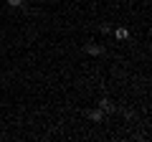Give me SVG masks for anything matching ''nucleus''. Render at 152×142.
<instances>
[{
	"mask_svg": "<svg viewBox=\"0 0 152 142\" xmlns=\"http://www.w3.org/2000/svg\"><path fill=\"white\" fill-rule=\"evenodd\" d=\"M96 107H99L102 112H117V104H114L112 99H107V97H104V99H99V102H96Z\"/></svg>",
	"mask_w": 152,
	"mask_h": 142,
	"instance_id": "obj_1",
	"label": "nucleus"
},
{
	"mask_svg": "<svg viewBox=\"0 0 152 142\" xmlns=\"http://www.w3.org/2000/svg\"><path fill=\"white\" fill-rule=\"evenodd\" d=\"M86 53L89 56H102L104 53V46L102 43H86Z\"/></svg>",
	"mask_w": 152,
	"mask_h": 142,
	"instance_id": "obj_2",
	"label": "nucleus"
},
{
	"mask_svg": "<svg viewBox=\"0 0 152 142\" xmlns=\"http://www.w3.org/2000/svg\"><path fill=\"white\" fill-rule=\"evenodd\" d=\"M89 119H91V122H102V119H104V112L96 107V109H91V112H89Z\"/></svg>",
	"mask_w": 152,
	"mask_h": 142,
	"instance_id": "obj_3",
	"label": "nucleus"
},
{
	"mask_svg": "<svg viewBox=\"0 0 152 142\" xmlns=\"http://www.w3.org/2000/svg\"><path fill=\"white\" fill-rule=\"evenodd\" d=\"M114 36H117L119 41H124L127 36H129V31H127V28H117V31H114Z\"/></svg>",
	"mask_w": 152,
	"mask_h": 142,
	"instance_id": "obj_4",
	"label": "nucleus"
},
{
	"mask_svg": "<svg viewBox=\"0 0 152 142\" xmlns=\"http://www.w3.org/2000/svg\"><path fill=\"white\" fill-rule=\"evenodd\" d=\"M5 3H8V5H10V8H20L23 3H26V0H5Z\"/></svg>",
	"mask_w": 152,
	"mask_h": 142,
	"instance_id": "obj_5",
	"label": "nucleus"
}]
</instances>
